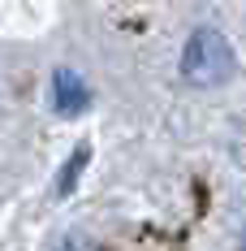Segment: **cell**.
Instances as JSON below:
<instances>
[{
	"label": "cell",
	"instance_id": "6da1fadb",
	"mask_svg": "<svg viewBox=\"0 0 246 251\" xmlns=\"http://www.w3.org/2000/svg\"><path fill=\"white\" fill-rule=\"evenodd\" d=\"M233 74V48L216 26H199L181 52V78L190 87H221Z\"/></svg>",
	"mask_w": 246,
	"mask_h": 251
},
{
	"label": "cell",
	"instance_id": "7a4b0ae2",
	"mask_svg": "<svg viewBox=\"0 0 246 251\" xmlns=\"http://www.w3.org/2000/svg\"><path fill=\"white\" fill-rule=\"evenodd\" d=\"M87 104H91V91H87V82H82L74 70H56V113H65V117H78Z\"/></svg>",
	"mask_w": 246,
	"mask_h": 251
},
{
	"label": "cell",
	"instance_id": "3957f363",
	"mask_svg": "<svg viewBox=\"0 0 246 251\" xmlns=\"http://www.w3.org/2000/svg\"><path fill=\"white\" fill-rule=\"evenodd\" d=\"M82 165H87V148H78L74 160H69V169L61 174V182H56V191H61V195H69V191H74V182H78V174H82Z\"/></svg>",
	"mask_w": 246,
	"mask_h": 251
},
{
	"label": "cell",
	"instance_id": "277c9868",
	"mask_svg": "<svg viewBox=\"0 0 246 251\" xmlns=\"http://www.w3.org/2000/svg\"><path fill=\"white\" fill-rule=\"evenodd\" d=\"M56 251H95L91 247V238H82V234H69V238H61V247Z\"/></svg>",
	"mask_w": 246,
	"mask_h": 251
},
{
	"label": "cell",
	"instance_id": "5b68a950",
	"mask_svg": "<svg viewBox=\"0 0 246 251\" xmlns=\"http://www.w3.org/2000/svg\"><path fill=\"white\" fill-rule=\"evenodd\" d=\"M238 251H246V229H242V238H238Z\"/></svg>",
	"mask_w": 246,
	"mask_h": 251
}]
</instances>
